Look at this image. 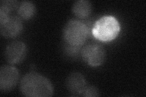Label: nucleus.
Here are the masks:
<instances>
[{"label": "nucleus", "mask_w": 146, "mask_h": 97, "mask_svg": "<svg viewBox=\"0 0 146 97\" xmlns=\"http://www.w3.org/2000/svg\"><path fill=\"white\" fill-rule=\"evenodd\" d=\"M22 94L30 97H49L54 94L51 82L45 77L38 73H26L20 81Z\"/></svg>", "instance_id": "1"}, {"label": "nucleus", "mask_w": 146, "mask_h": 97, "mask_svg": "<svg viewBox=\"0 0 146 97\" xmlns=\"http://www.w3.org/2000/svg\"><path fill=\"white\" fill-rule=\"evenodd\" d=\"M19 80V72L13 66H3L0 69V89L9 91L16 86Z\"/></svg>", "instance_id": "5"}, {"label": "nucleus", "mask_w": 146, "mask_h": 97, "mask_svg": "<svg viewBox=\"0 0 146 97\" xmlns=\"http://www.w3.org/2000/svg\"><path fill=\"white\" fill-rule=\"evenodd\" d=\"M27 53V47L25 43L20 41H13L5 50V58L10 64H18L23 61Z\"/></svg>", "instance_id": "6"}, {"label": "nucleus", "mask_w": 146, "mask_h": 97, "mask_svg": "<svg viewBox=\"0 0 146 97\" xmlns=\"http://www.w3.org/2000/svg\"><path fill=\"white\" fill-rule=\"evenodd\" d=\"M89 34V29L85 23L78 20L68 21L63 28V35L65 43L73 47L82 48Z\"/></svg>", "instance_id": "3"}, {"label": "nucleus", "mask_w": 146, "mask_h": 97, "mask_svg": "<svg viewBox=\"0 0 146 97\" xmlns=\"http://www.w3.org/2000/svg\"><path fill=\"white\" fill-rule=\"evenodd\" d=\"M67 89L74 96H81L86 87V82L83 75L79 72H72L66 79Z\"/></svg>", "instance_id": "8"}, {"label": "nucleus", "mask_w": 146, "mask_h": 97, "mask_svg": "<svg viewBox=\"0 0 146 97\" xmlns=\"http://www.w3.org/2000/svg\"><path fill=\"white\" fill-rule=\"evenodd\" d=\"M36 12L35 6L31 1H23L18 8V14L20 18L27 20L33 18Z\"/></svg>", "instance_id": "10"}, {"label": "nucleus", "mask_w": 146, "mask_h": 97, "mask_svg": "<svg viewBox=\"0 0 146 97\" xmlns=\"http://www.w3.org/2000/svg\"><path fill=\"white\" fill-rule=\"evenodd\" d=\"M72 13L80 19L88 17L92 12V4L88 0H79L76 1L72 7Z\"/></svg>", "instance_id": "9"}, {"label": "nucleus", "mask_w": 146, "mask_h": 97, "mask_svg": "<svg viewBox=\"0 0 146 97\" xmlns=\"http://www.w3.org/2000/svg\"><path fill=\"white\" fill-rule=\"evenodd\" d=\"M80 55L84 61L91 67L101 65L106 59V50L99 44H89L80 50Z\"/></svg>", "instance_id": "4"}, {"label": "nucleus", "mask_w": 146, "mask_h": 97, "mask_svg": "<svg viewBox=\"0 0 146 97\" xmlns=\"http://www.w3.org/2000/svg\"><path fill=\"white\" fill-rule=\"evenodd\" d=\"M121 31V25L112 15H105L95 22L92 28L94 37L102 42H110L115 40Z\"/></svg>", "instance_id": "2"}, {"label": "nucleus", "mask_w": 146, "mask_h": 97, "mask_svg": "<svg viewBox=\"0 0 146 97\" xmlns=\"http://www.w3.org/2000/svg\"><path fill=\"white\" fill-rule=\"evenodd\" d=\"M100 95L99 91L97 87L94 86H86L81 96L86 97H96Z\"/></svg>", "instance_id": "12"}, {"label": "nucleus", "mask_w": 146, "mask_h": 97, "mask_svg": "<svg viewBox=\"0 0 146 97\" xmlns=\"http://www.w3.org/2000/svg\"><path fill=\"white\" fill-rule=\"evenodd\" d=\"M18 6H19V3L17 1H12V0L1 1L0 2V13L9 15V13L17 9H18Z\"/></svg>", "instance_id": "11"}, {"label": "nucleus", "mask_w": 146, "mask_h": 97, "mask_svg": "<svg viewBox=\"0 0 146 97\" xmlns=\"http://www.w3.org/2000/svg\"><path fill=\"white\" fill-rule=\"evenodd\" d=\"M23 28L21 18L15 15H10L5 22L0 24L1 35L7 38L16 37L20 34Z\"/></svg>", "instance_id": "7"}]
</instances>
